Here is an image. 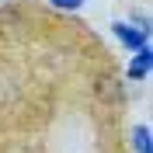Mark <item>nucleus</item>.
Listing matches in <instances>:
<instances>
[{
	"label": "nucleus",
	"mask_w": 153,
	"mask_h": 153,
	"mask_svg": "<svg viewBox=\"0 0 153 153\" xmlns=\"http://www.w3.org/2000/svg\"><path fill=\"white\" fill-rule=\"evenodd\" d=\"M111 31H115V38H118L125 49H143L146 45V31L132 28L129 21H111Z\"/></svg>",
	"instance_id": "obj_1"
},
{
	"label": "nucleus",
	"mask_w": 153,
	"mask_h": 153,
	"mask_svg": "<svg viewBox=\"0 0 153 153\" xmlns=\"http://www.w3.org/2000/svg\"><path fill=\"white\" fill-rule=\"evenodd\" d=\"M150 66H153V52H150V45L136 49V59L129 63V80H146Z\"/></svg>",
	"instance_id": "obj_2"
},
{
	"label": "nucleus",
	"mask_w": 153,
	"mask_h": 153,
	"mask_svg": "<svg viewBox=\"0 0 153 153\" xmlns=\"http://www.w3.org/2000/svg\"><path fill=\"white\" fill-rule=\"evenodd\" d=\"M132 146H136V153H150V129L146 125L132 129Z\"/></svg>",
	"instance_id": "obj_3"
},
{
	"label": "nucleus",
	"mask_w": 153,
	"mask_h": 153,
	"mask_svg": "<svg viewBox=\"0 0 153 153\" xmlns=\"http://www.w3.org/2000/svg\"><path fill=\"white\" fill-rule=\"evenodd\" d=\"M52 7H59V10H80L84 7V0H49Z\"/></svg>",
	"instance_id": "obj_4"
}]
</instances>
